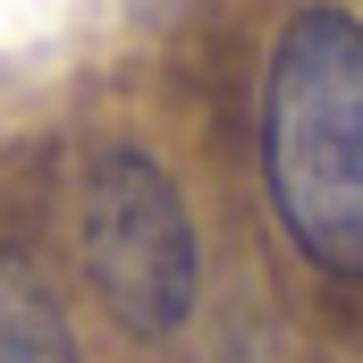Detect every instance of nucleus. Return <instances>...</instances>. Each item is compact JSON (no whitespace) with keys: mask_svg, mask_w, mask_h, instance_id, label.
I'll return each instance as SVG.
<instances>
[{"mask_svg":"<svg viewBox=\"0 0 363 363\" xmlns=\"http://www.w3.org/2000/svg\"><path fill=\"white\" fill-rule=\"evenodd\" d=\"M262 178L296 254L363 279V17L313 0L279 26L262 77Z\"/></svg>","mask_w":363,"mask_h":363,"instance_id":"nucleus-1","label":"nucleus"},{"mask_svg":"<svg viewBox=\"0 0 363 363\" xmlns=\"http://www.w3.org/2000/svg\"><path fill=\"white\" fill-rule=\"evenodd\" d=\"M77 254L93 296L127 338H178L194 296H203V245L186 220L178 186L152 152L101 144L77 186Z\"/></svg>","mask_w":363,"mask_h":363,"instance_id":"nucleus-2","label":"nucleus"},{"mask_svg":"<svg viewBox=\"0 0 363 363\" xmlns=\"http://www.w3.org/2000/svg\"><path fill=\"white\" fill-rule=\"evenodd\" d=\"M0 363H77V338H68L60 304L43 296V279L17 254H0Z\"/></svg>","mask_w":363,"mask_h":363,"instance_id":"nucleus-3","label":"nucleus"}]
</instances>
